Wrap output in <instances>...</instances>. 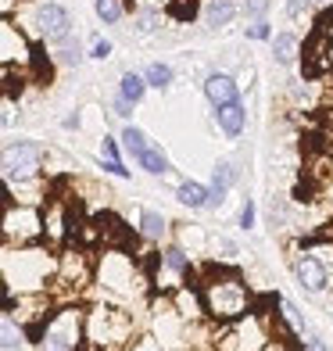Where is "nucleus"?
Returning <instances> with one entry per match:
<instances>
[{
    "instance_id": "obj_31",
    "label": "nucleus",
    "mask_w": 333,
    "mask_h": 351,
    "mask_svg": "<svg viewBox=\"0 0 333 351\" xmlns=\"http://www.w3.org/2000/svg\"><path fill=\"white\" fill-rule=\"evenodd\" d=\"M61 61H65V65H75L79 61V43H72V36L61 40Z\"/></svg>"
},
{
    "instance_id": "obj_42",
    "label": "nucleus",
    "mask_w": 333,
    "mask_h": 351,
    "mask_svg": "<svg viewBox=\"0 0 333 351\" xmlns=\"http://www.w3.org/2000/svg\"><path fill=\"white\" fill-rule=\"evenodd\" d=\"M330 315H333V308H330Z\"/></svg>"
},
{
    "instance_id": "obj_5",
    "label": "nucleus",
    "mask_w": 333,
    "mask_h": 351,
    "mask_svg": "<svg viewBox=\"0 0 333 351\" xmlns=\"http://www.w3.org/2000/svg\"><path fill=\"white\" fill-rule=\"evenodd\" d=\"M47 151L33 140H14L4 147V180L8 183H40Z\"/></svg>"
},
{
    "instance_id": "obj_4",
    "label": "nucleus",
    "mask_w": 333,
    "mask_h": 351,
    "mask_svg": "<svg viewBox=\"0 0 333 351\" xmlns=\"http://www.w3.org/2000/svg\"><path fill=\"white\" fill-rule=\"evenodd\" d=\"M83 341H86V315H79L75 308L58 312L54 319H43L40 351H75Z\"/></svg>"
},
{
    "instance_id": "obj_27",
    "label": "nucleus",
    "mask_w": 333,
    "mask_h": 351,
    "mask_svg": "<svg viewBox=\"0 0 333 351\" xmlns=\"http://www.w3.org/2000/svg\"><path fill=\"white\" fill-rule=\"evenodd\" d=\"M244 14L251 22H262L269 14V0H244Z\"/></svg>"
},
{
    "instance_id": "obj_34",
    "label": "nucleus",
    "mask_w": 333,
    "mask_h": 351,
    "mask_svg": "<svg viewBox=\"0 0 333 351\" xmlns=\"http://www.w3.org/2000/svg\"><path fill=\"white\" fill-rule=\"evenodd\" d=\"M312 8V0H287V19H301Z\"/></svg>"
},
{
    "instance_id": "obj_38",
    "label": "nucleus",
    "mask_w": 333,
    "mask_h": 351,
    "mask_svg": "<svg viewBox=\"0 0 333 351\" xmlns=\"http://www.w3.org/2000/svg\"><path fill=\"white\" fill-rule=\"evenodd\" d=\"M133 351H162V344H154V341H144V344H133Z\"/></svg>"
},
{
    "instance_id": "obj_11",
    "label": "nucleus",
    "mask_w": 333,
    "mask_h": 351,
    "mask_svg": "<svg viewBox=\"0 0 333 351\" xmlns=\"http://www.w3.org/2000/svg\"><path fill=\"white\" fill-rule=\"evenodd\" d=\"M0 58H4V69H14V61L25 65L29 58H36V51L29 47V40L18 29L11 25V19H4V25H0Z\"/></svg>"
},
{
    "instance_id": "obj_26",
    "label": "nucleus",
    "mask_w": 333,
    "mask_h": 351,
    "mask_svg": "<svg viewBox=\"0 0 333 351\" xmlns=\"http://www.w3.org/2000/svg\"><path fill=\"white\" fill-rule=\"evenodd\" d=\"M122 154H125L122 140H115V136H104L101 140V158H108V162H122Z\"/></svg>"
},
{
    "instance_id": "obj_6",
    "label": "nucleus",
    "mask_w": 333,
    "mask_h": 351,
    "mask_svg": "<svg viewBox=\"0 0 333 351\" xmlns=\"http://www.w3.org/2000/svg\"><path fill=\"white\" fill-rule=\"evenodd\" d=\"M43 237V208L36 204H8V215H4V244H36Z\"/></svg>"
},
{
    "instance_id": "obj_17",
    "label": "nucleus",
    "mask_w": 333,
    "mask_h": 351,
    "mask_svg": "<svg viewBox=\"0 0 333 351\" xmlns=\"http://www.w3.org/2000/svg\"><path fill=\"white\" fill-rule=\"evenodd\" d=\"M147 90H151L147 75H140V72H122V79H119V97H125V101L140 104Z\"/></svg>"
},
{
    "instance_id": "obj_1",
    "label": "nucleus",
    "mask_w": 333,
    "mask_h": 351,
    "mask_svg": "<svg viewBox=\"0 0 333 351\" xmlns=\"http://www.w3.org/2000/svg\"><path fill=\"white\" fill-rule=\"evenodd\" d=\"M204 305L215 323H241L251 308V291L236 273H215L201 283Z\"/></svg>"
},
{
    "instance_id": "obj_25",
    "label": "nucleus",
    "mask_w": 333,
    "mask_h": 351,
    "mask_svg": "<svg viewBox=\"0 0 333 351\" xmlns=\"http://www.w3.org/2000/svg\"><path fill=\"white\" fill-rule=\"evenodd\" d=\"M158 25H162V14H158V11H140V14H136V29H140V36H151Z\"/></svg>"
},
{
    "instance_id": "obj_24",
    "label": "nucleus",
    "mask_w": 333,
    "mask_h": 351,
    "mask_svg": "<svg viewBox=\"0 0 333 351\" xmlns=\"http://www.w3.org/2000/svg\"><path fill=\"white\" fill-rule=\"evenodd\" d=\"M233 183H236V165L233 162H219L215 165V176H212V186H226L230 190Z\"/></svg>"
},
{
    "instance_id": "obj_16",
    "label": "nucleus",
    "mask_w": 333,
    "mask_h": 351,
    "mask_svg": "<svg viewBox=\"0 0 333 351\" xmlns=\"http://www.w3.org/2000/svg\"><path fill=\"white\" fill-rule=\"evenodd\" d=\"M236 19V4L233 0H204V25L208 29H222Z\"/></svg>"
},
{
    "instance_id": "obj_2",
    "label": "nucleus",
    "mask_w": 333,
    "mask_h": 351,
    "mask_svg": "<svg viewBox=\"0 0 333 351\" xmlns=\"http://www.w3.org/2000/svg\"><path fill=\"white\" fill-rule=\"evenodd\" d=\"M4 251H11L14 258H18V273H4L8 291L18 287V291L40 294L43 287H47V280L58 276V258L43 244H18V251H14L11 244H4Z\"/></svg>"
},
{
    "instance_id": "obj_3",
    "label": "nucleus",
    "mask_w": 333,
    "mask_h": 351,
    "mask_svg": "<svg viewBox=\"0 0 333 351\" xmlns=\"http://www.w3.org/2000/svg\"><path fill=\"white\" fill-rule=\"evenodd\" d=\"M133 315L122 308H108V305H93L86 312V348L97 351H111V348H125L133 341Z\"/></svg>"
},
{
    "instance_id": "obj_13",
    "label": "nucleus",
    "mask_w": 333,
    "mask_h": 351,
    "mask_svg": "<svg viewBox=\"0 0 333 351\" xmlns=\"http://www.w3.org/2000/svg\"><path fill=\"white\" fill-rule=\"evenodd\" d=\"M69 215H65V204L54 201V204H47L43 201V241H51V244H61V241H69Z\"/></svg>"
},
{
    "instance_id": "obj_9",
    "label": "nucleus",
    "mask_w": 333,
    "mask_h": 351,
    "mask_svg": "<svg viewBox=\"0 0 333 351\" xmlns=\"http://www.w3.org/2000/svg\"><path fill=\"white\" fill-rule=\"evenodd\" d=\"M93 280V265H90V258L83 251H61L58 254V276H54V283H69V287H75V291H83V287Z\"/></svg>"
},
{
    "instance_id": "obj_18",
    "label": "nucleus",
    "mask_w": 333,
    "mask_h": 351,
    "mask_svg": "<svg viewBox=\"0 0 333 351\" xmlns=\"http://www.w3.org/2000/svg\"><path fill=\"white\" fill-rule=\"evenodd\" d=\"M176 197H180V204H186V208H208V186H201L194 180L180 183Z\"/></svg>"
},
{
    "instance_id": "obj_36",
    "label": "nucleus",
    "mask_w": 333,
    "mask_h": 351,
    "mask_svg": "<svg viewBox=\"0 0 333 351\" xmlns=\"http://www.w3.org/2000/svg\"><path fill=\"white\" fill-rule=\"evenodd\" d=\"M108 54H111V40H97L90 47V58H97V61H104Z\"/></svg>"
},
{
    "instance_id": "obj_7",
    "label": "nucleus",
    "mask_w": 333,
    "mask_h": 351,
    "mask_svg": "<svg viewBox=\"0 0 333 351\" xmlns=\"http://www.w3.org/2000/svg\"><path fill=\"white\" fill-rule=\"evenodd\" d=\"M97 276L104 287H111V291H119V294H136L140 287H136V265L130 254H119V251H108L101 265H97Z\"/></svg>"
},
{
    "instance_id": "obj_22",
    "label": "nucleus",
    "mask_w": 333,
    "mask_h": 351,
    "mask_svg": "<svg viewBox=\"0 0 333 351\" xmlns=\"http://www.w3.org/2000/svg\"><path fill=\"white\" fill-rule=\"evenodd\" d=\"M93 14H97L101 22L115 25V22H122L125 8H122V0H93Z\"/></svg>"
},
{
    "instance_id": "obj_21",
    "label": "nucleus",
    "mask_w": 333,
    "mask_h": 351,
    "mask_svg": "<svg viewBox=\"0 0 333 351\" xmlns=\"http://www.w3.org/2000/svg\"><path fill=\"white\" fill-rule=\"evenodd\" d=\"M165 230H169V222H165L162 212H144L140 215V233H144L147 241H162Z\"/></svg>"
},
{
    "instance_id": "obj_14",
    "label": "nucleus",
    "mask_w": 333,
    "mask_h": 351,
    "mask_svg": "<svg viewBox=\"0 0 333 351\" xmlns=\"http://www.w3.org/2000/svg\"><path fill=\"white\" fill-rule=\"evenodd\" d=\"M212 111H215V125H219V130L226 133L230 140L244 133V125H247V108H244V101L222 104V108H212Z\"/></svg>"
},
{
    "instance_id": "obj_29",
    "label": "nucleus",
    "mask_w": 333,
    "mask_h": 351,
    "mask_svg": "<svg viewBox=\"0 0 333 351\" xmlns=\"http://www.w3.org/2000/svg\"><path fill=\"white\" fill-rule=\"evenodd\" d=\"M244 36L247 40H273V33H269V22L262 19V22H251L247 29H244Z\"/></svg>"
},
{
    "instance_id": "obj_12",
    "label": "nucleus",
    "mask_w": 333,
    "mask_h": 351,
    "mask_svg": "<svg viewBox=\"0 0 333 351\" xmlns=\"http://www.w3.org/2000/svg\"><path fill=\"white\" fill-rule=\"evenodd\" d=\"M204 97H208L212 108H222V104H233L241 101V86H236V79L226 75V72H212L204 79Z\"/></svg>"
},
{
    "instance_id": "obj_15",
    "label": "nucleus",
    "mask_w": 333,
    "mask_h": 351,
    "mask_svg": "<svg viewBox=\"0 0 333 351\" xmlns=\"http://www.w3.org/2000/svg\"><path fill=\"white\" fill-rule=\"evenodd\" d=\"M269 43H273V58H276V65H283V69H291L294 61H297V54H301V40H297L294 33H276Z\"/></svg>"
},
{
    "instance_id": "obj_19",
    "label": "nucleus",
    "mask_w": 333,
    "mask_h": 351,
    "mask_svg": "<svg viewBox=\"0 0 333 351\" xmlns=\"http://www.w3.org/2000/svg\"><path fill=\"white\" fill-rule=\"evenodd\" d=\"M122 147H125V154H130V158H136V162H140V154H144L147 147H151V143H147V133L144 130H140V125H125V130H122Z\"/></svg>"
},
{
    "instance_id": "obj_28",
    "label": "nucleus",
    "mask_w": 333,
    "mask_h": 351,
    "mask_svg": "<svg viewBox=\"0 0 333 351\" xmlns=\"http://www.w3.org/2000/svg\"><path fill=\"white\" fill-rule=\"evenodd\" d=\"M18 341H22V333H14V319L4 315V351H14Z\"/></svg>"
},
{
    "instance_id": "obj_33",
    "label": "nucleus",
    "mask_w": 333,
    "mask_h": 351,
    "mask_svg": "<svg viewBox=\"0 0 333 351\" xmlns=\"http://www.w3.org/2000/svg\"><path fill=\"white\" fill-rule=\"evenodd\" d=\"M226 194H230L226 186H208V208H222V204H226Z\"/></svg>"
},
{
    "instance_id": "obj_8",
    "label": "nucleus",
    "mask_w": 333,
    "mask_h": 351,
    "mask_svg": "<svg viewBox=\"0 0 333 351\" xmlns=\"http://www.w3.org/2000/svg\"><path fill=\"white\" fill-rule=\"evenodd\" d=\"M36 33L43 43H61L72 36V14L61 4H40L36 8Z\"/></svg>"
},
{
    "instance_id": "obj_41",
    "label": "nucleus",
    "mask_w": 333,
    "mask_h": 351,
    "mask_svg": "<svg viewBox=\"0 0 333 351\" xmlns=\"http://www.w3.org/2000/svg\"><path fill=\"white\" fill-rule=\"evenodd\" d=\"M312 4H333V0H312Z\"/></svg>"
},
{
    "instance_id": "obj_10",
    "label": "nucleus",
    "mask_w": 333,
    "mask_h": 351,
    "mask_svg": "<svg viewBox=\"0 0 333 351\" xmlns=\"http://www.w3.org/2000/svg\"><path fill=\"white\" fill-rule=\"evenodd\" d=\"M294 280L305 287V291H312V294H323L330 287V273L323 269V262H319L315 251H305V254L294 258Z\"/></svg>"
},
{
    "instance_id": "obj_35",
    "label": "nucleus",
    "mask_w": 333,
    "mask_h": 351,
    "mask_svg": "<svg viewBox=\"0 0 333 351\" xmlns=\"http://www.w3.org/2000/svg\"><path fill=\"white\" fill-rule=\"evenodd\" d=\"M111 108H115V115H119V119H130L136 104H133V101H125V97H115V101H111Z\"/></svg>"
},
{
    "instance_id": "obj_23",
    "label": "nucleus",
    "mask_w": 333,
    "mask_h": 351,
    "mask_svg": "<svg viewBox=\"0 0 333 351\" xmlns=\"http://www.w3.org/2000/svg\"><path fill=\"white\" fill-rule=\"evenodd\" d=\"M144 75H147L151 90H169V86H172V69L165 65V61H151Z\"/></svg>"
},
{
    "instance_id": "obj_30",
    "label": "nucleus",
    "mask_w": 333,
    "mask_h": 351,
    "mask_svg": "<svg viewBox=\"0 0 333 351\" xmlns=\"http://www.w3.org/2000/svg\"><path fill=\"white\" fill-rule=\"evenodd\" d=\"M236 226H241V230H255V201H244V208H241V219H236Z\"/></svg>"
},
{
    "instance_id": "obj_20",
    "label": "nucleus",
    "mask_w": 333,
    "mask_h": 351,
    "mask_svg": "<svg viewBox=\"0 0 333 351\" xmlns=\"http://www.w3.org/2000/svg\"><path fill=\"white\" fill-rule=\"evenodd\" d=\"M140 169L151 172V176H165V172H169V158H165V151L158 147V143H151V147L140 154Z\"/></svg>"
},
{
    "instance_id": "obj_40",
    "label": "nucleus",
    "mask_w": 333,
    "mask_h": 351,
    "mask_svg": "<svg viewBox=\"0 0 333 351\" xmlns=\"http://www.w3.org/2000/svg\"><path fill=\"white\" fill-rule=\"evenodd\" d=\"M14 4H18V0H0V8H4V19H11V11H14Z\"/></svg>"
},
{
    "instance_id": "obj_39",
    "label": "nucleus",
    "mask_w": 333,
    "mask_h": 351,
    "mask_svg": "<svg viewBox=\"0 0 333 351\" xmlns=\"http://www.w3.org/2000/svg\"><path fill=\"white\" fill-rule=\"evenodd\" d=\"M326 69H333V33H330V40H326Z\"/></svg>"
},
{
    "instance_id": "obj_37",
    "label": "nucleus",
    "mask_w": 333,
    "mask_h": 351,
    "mask_svg": "<svg viewBox=\"0 0 333 351\" xmlns=\"http://www.w3.org/2000/svg\"><path fill=\"white\" fill-rule=\"evenodd\" d=\"M305 351H326V348H323L319 337H308V341H305Z\"/></svg>"
},
{
    "instance_id": "obj_32",
    "label": "nucleus",
    "mask_w": 333,
    "mask_h": 351,
    "mask_svg": "<svg viewBox=\"0 0 333 351\" xmlns=\"http://www.w3.org/2000/svg\"><path fill=\"white\" fill-rule=\"evenodd\" d=\"M315 254H319L323 269H326V273H330V280H333V244H319V247H315Z\"/></svg>"
}]
</instances>
